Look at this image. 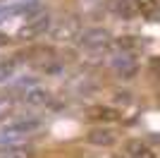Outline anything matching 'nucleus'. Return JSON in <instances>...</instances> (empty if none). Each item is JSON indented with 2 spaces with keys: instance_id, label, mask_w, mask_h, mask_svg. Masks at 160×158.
<instances>
[{
  "instance_id": "f257e3e1",
  "label": "nucleus",
  "mask_w": 160,
  "mask_h": 158,
  "mask_svg": "<svg viewBox=\"0 0 160 158\" xmlns=\"http://www.w3.org/2000/svg\"><path fill=\"white\" fill-rule=\"evenodd\" d=\"M53 26V19H50V14L43 12V10H38V12H33L27 17V24L22 26L19 36L22 39H33V36H43V34L48 31Z\"/></svg>"
},
{
  "instance_id": "f03ea898",
  "label": "nucleus",
  "mask_w": 160,
  "mask_h": 158,
  "mask_svg": "<svg viewBox=\"0 0 160 158\" xmlns=\"http://www.w3.org/2000/svg\"><path fill=\"white\" fill-rule=\"evenodd\" d=\"M79 34H81V24H79L77 17H65V19H60L55 26H50V36H53L55 41H60V43L79 39Z\"/></svg>"
},
{
  "instance_id": "7ed1b4c3",
  "label": "nucleus",
  "mask_w": 160,
  "mask_h": 158,
  "mask_svg": "<svg viewBox=\"0 0 160 158\" xmlns=\"http://www.w3.org/2000/svg\"><path fill=\"white\" fill-rule=\"evenodd\" d=\"M77 41L84 48H88V50H103V48H108L112 43V39H110V34L105 29H86V31L79 34Z\"/></svg>"
},
{
  "instance_id": "20e7f679",
  "label": "nucleus",
  "mask_w": 160,
  "mask_h": 158,
  "mask_svg": "<svg viewBox=\"0 0 160 158\" xmlns=\"http://www.w3.org/2000/svg\"><path fill=\"white\" fill-rule=\"evenodd\" d=\"M112 67L122 79H132L134 74H136V60H134L132 53H127V50H122L120 55L112 58Z\"/></svg>"
},
{
  "instance_id": "39448f33",
  "label": "nucleus",
  "mask_w": 160,
  "mask_h": 158,
  "mask_svg": "<svg viewBox=\"0 0 160 158\" xmlns=\"http://www.w3.org/2000/svg\"><path fill=\"white\" fill-rule=\"evenodd\" d=\"M38 127H41L38 120H22V122H12V125H7L2 132H5V134H10V137L22 139V137H29L31 132H36Z\"/></svg>"
},
{
  "instance_id": "423d86ee",
  "label": "nucleus",
  "mask_w": 160,
  "mask_h": 158,
  "mask_svg": "<svg viewBox=\"0 0 160 158\" xmlns=\"http://www.w3.org/2000/svg\"><path fill=\"white\" fill-rule=\"evenodd\" d=\"M117 141V134L112 129H105V127H98V129L88 132V144L93 146H112Z\"/></svg>"
},
{
  "instance_id": "0eeeda50",
  "label": "nucleus",
  "mask_w": 160,
  "mask_h": 158,
  "mask_svg": "<svg viewBox=\"0 0 160 158\" xmlns=\"http://www.w3.org/2000/svg\"><path fill=\"white\" fill-rule=\"evenodd\" d=\"M88 118L100 120V122H115L120 118V113L115 108H110V105H93V108H88Z\"/></svg>"
},
{
  "instance_id": "6e6552de",
  "label": "nucleus",
  "mask_w": 160,
  "mask_h": 158,
  "mask_svg": "<svg viewBox=\"0 0 160 158\" xmlns=\"http://www.w3.org/2000/svg\"><path fill=\"white\" fill-rule=\"evenodd\" d=\"M108 7H110L115 14L124 17V19H129V17H134V14L139 12L136 5H134V0H108Z\"/></svg>"
},
{
  "instance_id": "1a4fd4ad",
  "label": "nucleus",
  "mask_w": 160,
  "mask_h": 158,
  "mask_svg": "<svg viewBox=\"0 0 160 158\" xmlns=\"http://www.w3.org/2000/svg\"><path fill=\"white\" fill-rule=\"evenodd\" d=\"M127 153L132 158H155V153L151 151L143 141H139V139H134V141H129V144H127Z\"/></svg>"
},
{
  "instance_id": "9d476101",
  "label": "nucleus",
  "mask_w": 160,
  "mask_h": 158,
  "mask_svg": "<svg viewBox=\"0 0 160 158\" xmlns=\"http://www.w3.org/2000/svg\"><path fill=\"white\" fill-rule=\"evenodd\" d=\"M24 101H27L29 105H43L50 101V93L46 91V89H29L27 93H24Z\"/></svg>"
},
{
  "instance_id": "9b49d317",
  "label": "nucleus",
  "mask_w": 160,
  "mask_h": 158,
  "mask_svg": "<svg viewBox=\"0 0 160 158\" xmlns=\"http://www.w3.org/2000/svg\"><path fill=\"white\" fill-rule=\"evenodd\" d=\"M134 5H136V10H139L141 14H146V17H151V14H155V10H158V0H134Z\"/></svg>"
},
{
  "instance_id": "f8f14e48",
  "label": "nucleus",
  "mask_w": 160,
  "mask_h": 158,
  "mask_svg": "<svg viewBox=\"0 0 160 158\" xmlns=\"http://www.w3.org/2000/svg\"><path fill=\"white\" fill-rule=\"evenodd\" d=\"M115 46H117V48H122V50H132V48H136V46H139V41L134 39V36H124V39L115 41Z\"/></svg>"
},
{
  "instance_id": "ddd939ff",
  "label": "nucleus",
  "mask_w": 160,
  "mask_h": 158,
  "mask_svg": "<svg viewBox=\"0 0 160 158\" xmlns=\"http://www.w3.org/2000/svg\"><path fill=\"white\" fill-rule=\"evenodd\" d=\"M115 103L127 105V103H132V98H129V93H127V91H117V93H115Z\"/></svg>"
},
{
  "instance_id": "4468645a",
  "label": "nucleus",
  "mask_w": 160,
  "mask_h": 158,
  "mask_svg": "<svg viewBox=\"0 0 160 158\" xmlns=\"http://www.w3.org/2000/svg\"><path fill=\"white\" fill-rule=\"evenodd\" d=\"M5 158H29V156H27L24 151H22V149H10Z\"/></svg>"
},
{
  "instance_id": "2eb2a0df",
  "label": "nucleus",
  "mask_w": 160,
  "mask_h": 158,
  "mask_svg": "<svg viewBox=\"0 0 160 158\" xmlns=\"http://www.w3.org/2000/svg\"><path fill=\"white\" fill-rule=\"evenodd\" d=\"M151 70H153V72H158V70H160V58H153V60H151Z\"/></svg>"
},
{
  "instance_id": "dca6fc26",
  "label": "nucleus",
  "mask_w": 160,
  "mask_h": 158,
  "mask_svg": "<svg viewBox=\"0 0 160 158\" xmlns=\"http://www.w3.org/2000/svg\"><path fill=\"white\" fill-rule=\"evenodd\" d=\"M5 110H10V103H0V115H2Z\"/></svg>"
}]
</instances>
